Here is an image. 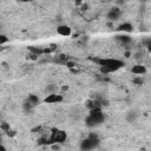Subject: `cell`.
<instances>
[{
    "label": "cell",
    "instance_id": "6da1fadb",
    "mask_svg": "<svg viewBox=\"0 0 151 151\" xmlns=\"http://www.w3.org/2000/svg\"><path fill=\"white\" fill-rule=\"evenodd\" d=\"M98 65L100 66V70L103 73H112L118 70H120L125 64L120 59L116 58H101L97 60Z\"/></svg>",
    "mask_w": 151,
    "mask_h": 151
},
{
    "label": "cell",
    "instance_id": "7a4b0ae2",
    "mask_svg": "<svg viewBox=\"0 0 151 151\" xmlns=\"http://www.w3.org/2000/svg\"><path fill=\"white\" fill-rule=\"evenodd\" d=\"M104 119H105V114L103 113V110L101 109H93V110H90L85 123H86V126L94 127V126L100 125L104 122Z\"/></svg>",
    "mask_w": 151,
    "mask_h": 151
},
{
    "label": "cell",
    "instance_id": "3957f363",
    "mask_svg": "<svg viewBox=\"0 0 151 151\" xmlns=\"http://www.w3.org/2000/svg\"><path fill=\"white\" fill-rule=\"evenodd\" d=\"M98 144H99L98 136L94 134V133H91L86 139H84L80 143L79 147H80L81 151H92V150H94L98 146Z\"/></svg>",
    "mask_w": 151,
    "mask_h": 151
},
{
    "label": "cell",
    "instance_id": "277c9868",
    "mask_svg": "<svg viewBox=\"0 0 151 151\" xmlns=\"http://www.w3.org/2000/svg\"><path fill=\"white\" fill-rule=\"evenodd\" d=\"M66 138H67V134L65 131L59 129H53L51 132V136L47 139H48V144H61L66 140Z\"/></svg>",
    "mask_w": 151,
    "mask_h": 151
},
{
    "label": "cell",
    "instance_id": "5b68a950",
    "mask_svg": "<svg viewBox=\"0 0 151 151\" xmlns=\"http://www.w3.org/2000/svg\"><path fill=\"white\" fill-rule=\"evenodd\" d=\"M64 100V96L61 93H52L47 94L44 99V103L46 104H60Z\"/></svg>",
    "mask_w": 151,
    "mask_h": 151
},
{
    "label": "cell",
    "instance_id": "8992f818",
    "mask_svg": "<svg viewBox=\"0 0 151 151\" xmlns=\"http://www.w3.org/2000/svg\"><path fill=\"white\" fill-rule=\"evenodd\" d=\"M120 15H122V11H120V8H118V7H113V8H111V9L107 12L106 18H107L110 21H116V20H118V19L120 18Z\"/></svg>",
    "mask_w": 151,
    "mask_h": 151
},
{
    "label": "cell",
    "instance_id": "52a82bcc",
    "mask_svg": "<svg viewBox=\"0 0 151 151\" xmlns=\"http://www.w3.org/2000/svg\"><path fill=\"white\" fill-rule=\"evenodd\" d=\"M57 33L61 37H70L72 34V28L68 25L63 24V25H59L57 27Z\"/></svg>",
    "mask_w": 151,
    "mask_h": 151
},
{
    "label": "cell",
    "instance_id": "ba28073f",
    "mask_svg": "<svg viewBox=\"0 0 151 151\" xmlns=\"http://www.w3.org/2000/svg\"><path fill=\"white\" fill-rule=\"evenodd\" d=\"M131 72H132L133 74H136V76L142 77L143 74L146 73V67H145L144 65H142V64H137V65H133V66L131 67Z\"/></svg>",
    "mask_w": 151,
    "mask_h": 151
},
{
    "label": "cell",
    "instance_id": "9c48e42d",
    "mask_svg": "<svg viewBox=\"0 0 151 151\" xmlns=\"http://www.w3.org/2000/svg\"><path fill=\"white\" fill-rule=\"evenodd\" d=\"M117 40H118L123 46H129V45L132 42V38H131L129 34H125V33L117 35Z\"/></svg>",
    "mask_w": 151,
    "mask_h": 151
},
{
    "label": "cell",
    "instance_id": "30bf717a",
    "mask_svg": "<svg viewBox=\"0 0 151 151\" xmlns=\"http://www.w3.org/2000/svg\"><path fill=\"white\" fill-rule=\"evenodd\" d=\"M117 29H118L119 32H123V33L127 34V33H130V32L133 31V26H132L131 22H123V24H120V25L118 26Z\"/></svg>",
    "mask_w": 151,
    "mask_h": 151
},
{
    "label": "cell",
    "instance_id": "8fae6325",
    "mask_svg": "<svg viewBox=\"0 0 151 151\" xmlns=\"http://www.w3.org/2000/svg\"><path fill=\"white\" fill-rule=\"evenodd\" d=\"M27 101H28L31 105L37 106V105L40 104V98H39L37 94H28V97H27Z\"/></svg>",
    "mask_w": 151,
    "mask_h": 151
},
{
    "label": "cell",
    "instance_id": "7c38bea8",
    "mask_svg": "<svg viewBox=\"0 0 151 151\" xmlns=\"http://www.w3.org/2000/svg\"><path fill=\"white\" fill-rule=\"evenodd\" d=\"M137 117H138V113H137V111H134V110L129 111V112L126 113V120H127L129 123H134L136 119H137Z\"/></svg>",
    "mask_w": 151,
    "mask_h": 151
},
{
    "label": "cell",
    "instance_id": "4fadbf2b",
    "mask_svg": "<svg viewBox=\"0 0 151 151\" xmlns=\"http://www.w3.org/2000/svg\"><path fill=\"white\" fill-rule=\"evenodd\" d=\"M57 90H58V87H57L55 84H48V85H46V87H45V92H46V94L57 93Z\"/></svg>",
    "mask_w": 151,
    "mask_h": 151
},
{
    "label": "cell",
    "instance_id": "5bb4252c",
    "mask_svg": "<svg viewBox=\"0 0 151 151\" xmlns=\"http://www.w3.org/2000/svg\"><path fill=\"white\" fill-rule=\"evenodd\" d=\"M22 109H24V111H25V112H31V111L34 109V106H33V105H31L28 101H25V103L22 104Z\"/></svg>",
    "mask_w": 151,
    "mask_h": 151
},
{
    "label": "cell",
    "instance_id": "9a60e30c",
    "mask_svg": "<svg viewBox=\"0 0 151 151\" xmlns=\"http://www.w3.org/2000/svg\"><path fill=\"white\" fill-rule=\"evenodd\" d=\"M29 50H31V51H32V52H33L35 55H39V54H41V53L44 52L41 48H35L34 46H31V47H29Z\"/></svg>",
    "mask_w": 151,
    "mask_h": 151
},
{
    "label": "cell",
    "instance_id": "2e32d148",
    "mask_svg": "<svg viewBox=\"0 0 151 151\" xmlns=\"http://www.w3.org/2000/svg\"><path fill=\"white\" fill-rule=\"evenodd\" d=\"M7 41H8V38H7L5 34H0V46L5 45Z\"/></svg>",
    "mask_w": 151,
    "mask_h": 151
},
{
    "label": "cell",
    "instance_id": "e0dca14e",
    "mask_svg": "<svg viewBox=\"0 0 151 151\" xmlns=\"http://www.w3.org/2000/svg\"><path fill=\"white\" fill-rule=\"evenodd\" d=\"M133 83H134V84H137V85H142V84H143V79H142V77L137 76V78H134V79H133Z\"/></svg>",
    "mask_w": 151,
    "mask_h": 151
},
{
    "label": "cell",
    "instance_id": "ac0fdd59",
    "mask_svg": "<svg viewBox=\"0 0 151 151\" xmlns=\"http://www.w3.org/2000/svg\"><path fill=\"white\" fill-rule=\"evenodd\" d=\"M133 57H134V59H142L143 58V53L142 52H136L133 54Z\"/></svg>",
    "mask_w": 151,
    "mask_h": 151
},
{
    "label": "cell",
    "instance_id": "d6986e66",
    "mask_svg": "<svg viewBox=\"0 0 151 151\" xmlns=\"http://www.w3.org/2000/svg\"><path fill=\"white\" fill-rule=\"evenodd\" d=\"M0 151H7V149H6L1 143H0Z\"/></svg>",
    "mask_w": 151,
    "mask_h": 151
},
{
    "label": "cell",
    "instance_id": "ffe728a7",
    "mask_svg": "<svg viewBox=\"0 0 151 151\" xmlns=\"http://www.w3.org/2000/svg\"><path fill=\"white\" fill-rule=\"evenodd\" d=\"M130 55H131V53H130V52H126V53H125V57H126V58H129Z\"/></svg>",
    "mask_w": 151,
    "mask_h": 151
},
{
    "label": "cell",
    "instance_id": "44dd1931",
    "mask_svg": "<svg viewBox=\"0 0 151 151\" xmlns=\"http://www.w3.org/2000/svg\"><path fill=\"white\" fill-rule=\"evenodd\" d=\"M100 151H105V150H100Z\"/></svg>",
    "mask_w": 151,
    "mask_h": 151
}]
</instances>
